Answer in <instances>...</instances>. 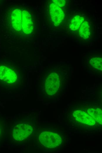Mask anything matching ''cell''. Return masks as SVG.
<instances>
[{
    "mask_svg": "<svg viewBox=\"0 0 102 153\" xmlns=\"http://www.w3.org/2000/svg\"><path fill=\"white\" fill-rule=\"evenodd\" d=\"M11 24L15 32L24 35L31 34L34 30V22L30 11L16 8L11 14Z\"/></svg>",
    "mask_w": 102,
    "mask_h": 153,
    "instance_id": "6da1fadb",
    "label": "cell"
},
{
    "mask_svg": "<svg viewBox=\"0 0 102 153\" xmlns=\"http://www.w3.org/2000/svg\"><path fill=\"white\" fill-rule=\"evenodd\" d=\"M39 140L44 147L50 148L59 146L62 141L60 136L56 133L50 132L41 133L39 135Z\"/></svg>",
    "mask_w": 102,
    "mask_h": 153,
    "instance_id": "7a4b0ae2",
    "label": "cell"
},
{
    "mask_svg": "<svg viewBox=\"0 0 102 153\" xmlns=\"http://www.w3.org/2000/svg\"><path fill=\"white\" fill-rule=\"evenodd\" d=\"M33 130L32 127L28 124H18L15 126L13 128V137L17 141H22L30 135Z\"/></svg>",
    "mask_w": 102,
    "mask_h": 153,
    "instance_id": "3957f363",
    "label": "cell"
},
{
    "mask_svg": "<svg viewBox=\"0 0 102 153\" xmlns=\"http://www.w3.org/2000/svg\"><path fill=\"white\" fill-rule=\"evenodd\" d=\"M16 71L4 65L0 66V80L8 83H14L18 79Z\"/></svg>",
    "mask_w": 102,
    "mask_h": 153,
    "instance_id": "277c9868",
    "label": "cell"
},
{
    "mask_svg": "<svg viewBox=\"0 0 102 153\" xmlns=\"http://www.w3.org/2000/svg\"><path fill=\"white\" fill-rule=\"evenodd\" d=\"M49 11L51 20L54 25L58 26L64 17L65 15L63 10L52 2L50 4Z\"/></svg>",
    "mask_w": 102,
    "mask_h": 153,
    "instance_id": "5b68a950",
    "label": "cell"
},
{
    "mask_svg": "<svg viewBox=\"0 0 102 153\" xmlns=\"http://www.w3.org/2000/svg\"><path fill=\"white\" fill-rule=\"evenodd\" d=\"M56 74L54 73L50 74L46 79L45 83V89L47 94L52 95L57 91L59 87V84L57 81Z\"/></svg>",
    "mask_w": 102,
    "mask_h": 153,
    "instance_id": "8992f818",
    "label": "cell"
},
{
    "mask_svg": "<svg viewBox=\"0 0 102 153\" xmlns=\"http://www.w3.org/2000/svg\"><path fill=\"white\" fill-rule=\"evenodd\" d=\"M73 115L76 120L81 123L90 125H93L96 123V121L88 113L81 110L75 111Z\"/></svg>",
    "mask_w": 102,
    "mask_h": 153,
    "instance_id": "52a82bcc",
    "label": "cell"
},
{
    "mask_svg": "<svg viewBox=\"0 0 102 153\" xmlns=\"http://www.w3.org/2000/svg\"><path fill=\"white\" fill-rule=\"evenodd\" d=\"M79 34L81 38L88 39L91 34V26L87 21H84L81 25L79 30Z\"/></svg>",
    "mask_w": 102,
    "mask_h": 153,
    "instance_id": "ba28073f",
    "label": "cell"
},
{
    "mask_svg": "<svg viewBox=\"0 0 102 153\" xmlns=\"http://www.w3.org/2000/svg\"><path fill=\"white\" fill-rule=\"evenodd\" d=\"M84 17L79 15H76L71 20L69 28L70 29L75 31L79 29L82 23L84 21Z\"/></svg>",
    "mask_w": 102,
    "mask_h": 153,
    "instance_id": "9c48e42d",
    "label": "cell"
},
{
    "mask_svg": "<svg viewBox=\"0 0 102 153\" xmlns=\"http://www.w3.org/2000/svg\"><path fill=\"white\" fill-rule=\"evenodd\" d=\"M87 112L95 121L102 124L101 109L97 108H91L88 109Z\"/></svg>",
    "mask_w": 102,
    "mask_h": 153,
    "instance_id": "30bf717a",
    "label": "cell"
},
{
    "mask_svg": "<svg viewBox=\"0 0 102 153\" xmlns=\"http://www.w3.org/2000/svg\"><path fill=\"white\" fill-rule=\"evenodd\" d=\"M90 63L91 65L95 67L101 68L102 59L99 57L93 58L90 60Z\"/></svg>",
    "mask_w": 102,
    "mask_h": 153,
    "instance_id": "8fae6325",
    "label": "cell"
},
{
    "mask_svg": "<svg viewBox=\"0 0 102 153\" xmlns=\"http://www.w3.org/2000/svg\"><path fill=\"white\" fill-rule=\"evenodd\" d=\"M52 1L53 2L60 8L64 6L66 3L64 0H53Z\"/></svg>",
    "mask_w": 102,
    "mask_h": 153,
    "instance_id": "7c38bea8",
    "label": "cell"
},
{
    "mask_svg": "<svg viewBox=\"0 0 102 153\" xmlns=\"http://www.w3.org/2000/svg\"></svg>",
    "mask_w": 102,
    "mask_h": 153,
    "instance_id": "4fadbf2b",
    "label": "cell"
}]
</instances>
